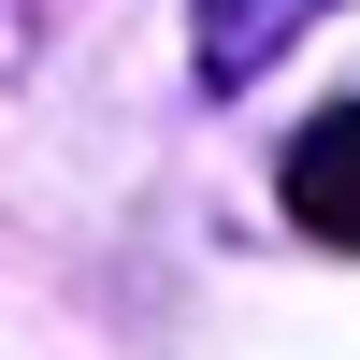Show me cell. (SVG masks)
Here are the masks:
<instances>
[{
  "instance_id": "obj_3",
  "label": "cell",
  "mask_w": 360,
  "mask_h": 360,
  "mask_svg": "<svg viewBox=\"0 0 360 360\" xmlns=\"http://www.w3.org/2000/svg\"><path fill=\"white\" fill-rule=\"evenodd\" d=\"M15 58H29V0H0V72H15Z\"/></svg>"
},
{
  "instance_id": "obj_2",
  "label": "cell",
  "mask_w": 360,
  "mask_h": 360,
  "mask_svg": "<svg viewBox=\"0 0 360 360\" xmlns=\"http://www.w3.org/2000/svg\"><path fill=\"white\" fill-rule=\"evenodd\" d=\"M288 217H303L317 245L360 259V101H332L303 144H288Z\"/></svg>"
},
{
  "instance_id": "obj_1",
  "label": "cell",
  "mask_w": 360,
  "mask_h": 360,
  "mask_svg": "<svg viewBox=\"0 0 360 360\" xmlns=\"http://www.w3.org/2000/svg\"><path fill=\"white\" fill-rule=\"evenodd\" d=\"M317 15H332V0H188V58H202V86H217V101H245V86L274 72Z\"/></svg>"
}]
</instances>
